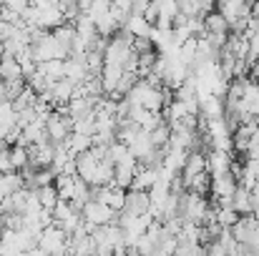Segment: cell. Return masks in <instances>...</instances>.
<instances>
[{"label": "cell", "instance_id": "cell-1", "mask_svg": "<svg viewBox=\"0 0 259 256\" xmlns=\"http://www.w3.org/2000/svg\"><path fill=\"white\" fill-rule=\"evenodd\" d=\"M38 249L46 251L48 256L66 254V251H68V236H66V231L58 229L56 224L46 226V229L40 231V236H38Z\"/></svg>", "mask_w": 259, "mask_h": 256}, {"label": "cell", "instance_id": "cell-2", "mask_svg": "<svg viewBox=\"0 0 259 256\" xmlns=\"http://www.w3.org/2000/svg\"><path fill=\"white\" fill-rule=\"evenodd\" d=\"M81 219H83V224H88V226L101 229V226H111V224L116 226L118 214H116V211H111L108 206L98 203V201H88L86 206L81 209Z\"/></svg>", "mask_w": 259, "mask_h": 256}, {"label": "cell", "instance_id": "cell-3", "mask_svg": "<svg viewBox=\"0 0 259 256\" xmlns=\"http://www.w3.org/2000/svg\"><path fill=\"white\" fill-rule=\"evenodd\" d=\"M149 211H151V198H149V193H146V191H134V188H128V191H126L123 211H118V214H123V216H128V219H139V216H146Z\"/></svg>", "mask_w": 259, "mask_h": 256}, {"label": "cell", "instance_id": "cell-4", "mask_svg": "<svg viewBox=\"0 0 259 256\" xmlns=\"http://www.w3.org/2000/svg\"><path fill=\"white\" fill-rule=\"evenodd\" d=\"M206 171V159H204V153L201 151H191L189 156H186V164H184V169H181V186L184 188H189V183H191V178H196L199 173H204Z\"/></svg>", "mask_w": 259, "mask_h": 256}, {"label": "cell", "instance_id": "cell-5", "mask_svg": "<svg viewBox=\"0 0 259 256\" xmlns=\"http://www.w3.org/2000/svg\"><path fill=\"white\" fill-rule=\"evenodd\" d=\"M214 10L227 20V28H229L234 20H239V18H249V5L242 3V0H227V3H219V5H214Z\"/></svg>", "mask_w": 259, "mask_h": 256}, {"label": "cell", "instance_id": "cell-6", "mask_svg": "<svg viewBox=\"0 0 259 256\" xmlns=\"http://www.w3.org/2000/svg\"><path fill=\"white\" fill-rule=\"evenodd\" d=\"M232 209L237 216H254L252 214V191L244 186H237L232 193Z\"/></svg>", "mask_w": 259, "mask_h": 256}, {"label": "cell", "instance_id": "cell-7", "mask_svg": "<svg viewBox=\"0 0 259 256\" xmlns=\"http://www.w3.org/2000/svg\"><path fill=\"white\" fill-rule=\"evenodd\" d=\"M13 81H23L20 63L13 56H0V83H13Z\"/></svg>", "mask_w": 259, "mask_h": 256}, {"label": "cell", "instance_id": "cell-8", "mask_svg": "<svg viewBox=\"0 0 259 256\" xmlns=\"http://www.w3.org/2000/svg\"><path fill=\"white\" fill-rule=\"evenodd\" d=\"M159 183V171L154 169H139L136 171V176H134V183H131V188L134 191H151L154 186Z\"/></svg>", "mask_w": 259, "mask_h": 256}, {"label": "cell", "instance_id": "cell-9", "mask_svg": "<svg viewBox=\"0 0 259 256\" xmlns=\"http://www.w3.org/2000/svg\"><path fill=\"white\" fill-rule=\"evenodd\" d=\"M204 30H206V33H211V35H229L227 20H224L217 10H211L209 15H204Z\"/></svg>", "mask_w": 259, "mask_h": 256}, {"label": "cell", "instance_id": "cell-10", "mask_svg": "<svg viewBox=\"0 0 259 256\" xmlns=\"http://www.w3.org/2000/svg\"><path fill=\"white\" fill-rule=\"evenodd\" d=\"M35 196H38V203H40V209H43V211H53V209H56V203H58V193H56L53 183H51V186L38 188V191H35Z\"/></svg>", "mask_w": 259, "mask_h": 256}, {"label": "cell", "instance_id": "cell-11", "mask_svg": "<svg viewBox=\"0 0 259 256\" xmlns=\"http://www.w3.org/2000/svg\"><path fill=\"white\" fill-rule=\"evenodd\" d=\"M10 164H13V171H15V173H20V171L28 166V148L20 146V143L10 146Z\"/></svg>", "mask_w": 259, "mask_h": 256}, {"label": "cell", "instance_id": "cell-12", "mask_svg": "<svg viewBox=\"0 0 259 256\" xmlns=\"http://www.w3.org/2000/svg\"><path fill=\"white\" fill-rule=\"evenodd\" d=\"M169 136H171V128H169L166 123H161L159 128H154V131L149 133V138H151V146H154V148H166Z\"/></svg>", "mask_w": 259, "mask_h": 256}, {"label": "cell", "instance_id": "cell-13", "mask_svg": "<svg viewBox=\"0 0 259 256\" xmlns=\"http://www.w3.org/2000/svg\"><path fill=\"white\" fill-rule=\"evenodd\" d=\"M171 256H206V246L204 244H181L176 241V249Z\"/></svg>", "mask_w": 259, "mask_h": 256}, {"label": "cell", "instance_id": "cell-14", "mask_svg": "<svg viewBox=\"0 0 259 256\" xmlns=\"http://www.w3.org/2000/svg\"><path fill=\"white\" fill-rule=\"evenodd\" d=\"M217 209V206H214ZM239 221V216L234 214V209H217V224L222 229H234V224Z\"/></svg>", "mask_w": 259, "mask_h": 256}, {"label": "cell", "instance_id": "cell-15", "mask_svg": "<svg viewBox=\"0 0 259 256\" xmlns=\"http://www.w3.org/2000/svg\"><path fill=\"white\" fill-rule=\"evenodd\" d=\"M3 90H5V100L13 103L23 90H25V81H13V83H3Z\"/></svg>", "mask_w": 259, "mask_h": 256}, {"label": "cell", "instance_id": "cell-16", "mask_svg": "<svg viewBox=\"0 0 259 256\" xmlns=\"http://www.w3.org/2000/svg\"><path fill=\"white\" fill-rule=\"evenodd\" d=\"M252 214L259 219V183L252 188Z\"/></svg>", "mask_w": 259, "mask_h": 256}, {"label": "cell", "instance_id": "cell-17", "mask_svg": "<svg viewBox=\"0 0 259 256\" xmlns=\"http://www.w3.org/2000/svg\"><path fill=\"white\" fill-rule=\"evenodd\" d=\"M53 256H66V254H53Z\"/></svg>", "mask_w": 259, "mask_h": 256}, {"label": "cell", "instance_id": "cell-18", "mask_svg": "<svg viewBox=\"0 0 259 256\" xmlns=\"http://www.w3.org/2000/svg\"><path fill=\"white\" fill-rule=\"evenodd\" d=\"M0 256H3V254H0Z\"/></svg>", "mask_w": 259, "mask_h": 256}]
</instances>
